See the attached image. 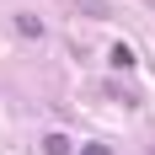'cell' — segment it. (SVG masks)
I'll return each instance as SVG.
<instances>
[{
	"instance_id": "obj_1",
	"label": "cell",
	"mask_w": 155,
	"mask_h": 155,
	"mask_svg": "<svg viewBox=\"0 0 155 155\" xmlns=\"http://www.w3.org/2000/svg\"><path fill=\"white\" fill-rule=\"evenodd\" d=\"M16 32H21V38H38L43 21H38V16H16Z\"/></svg>"
},
{
	"instance_id": "obj_3",
	"label": "cell",
	"mask_w": 155,
	"mask_h": 155,
	"mask_svg": "<svg viewBox=\"0 0 155 155\" xmlns=\"http://www.w3.org/2000/svg\"><path fill=\"white\" fill-rule=\"evenodd\" d=\"M112 64H118V70H128V64H134V48L118 43V48H112Z\"/></svg>"
},
{
	"instance_id": "obj_4",
	"label": "cell",
	"mask_w": 155,
	"mask_h": 155,
	"mask_svg": "<svg viewBox=\"0 0 155 155\" xmlns=\"http://www.w3.org/2000/svg\"><path fill=\"white\" fill-rule=\"evenodd\" d=\"M80 155H107V144H86V150H80Z\"/></svg>"
},
{
	"instance_id": "obj_2",
	"label": "cell",
	"mask_w": 155,
	"mask_h": 155,
	"mask_svg": "<svg viewBox=\"0 0 155 155\" xmlns=\"http://www.w3.org/2000/svg\"><path fill=\"white\" fill-rule=\"evenodd\" d=\"M64 150H70V139H64V134H48V139H43V155H64Z\"/></svg>"
}]
</instances>
